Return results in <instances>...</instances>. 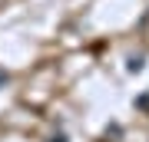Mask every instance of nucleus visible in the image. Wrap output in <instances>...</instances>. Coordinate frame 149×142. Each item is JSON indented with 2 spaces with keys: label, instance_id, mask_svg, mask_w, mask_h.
Listing matches in <instances>:
<instances>
[{
  "label": "nucleus",
  "instance_id": "nucleus-4",
  "mask_svg": "<svg viewBox=\"0 0 149 142\" xmlns=\"http://www.w3.org/2000/svg\"><path fill=\"white\" fill-rule=\"evenodd\" d=\"M50 142H66V136H53V139H50Z\"/></svg>",
  "mask_w": 149,
  "mask_h": 142
},
{
  "label": "nucleus",
  "instance_id": "nucleus-1",
  "mask_svg": "<svg viewBox=\"0 0 149 142\" xmlns=\"http://www.w3.org/2000/svg\"><path fill=\"white\" fill-rule=\"evenodd\" d=\"M143 66H146V56H129L126 60V69H129V73H143Z\"/></svg>",
  "mask_w": 149,
  "mask_h": 142
},
{
  "label": "nucleus",
  "instance_id": "nucleus-3",
  "mask_svg": "<svg viewBox=\"0 0 149 142\" xmlns=\"http://www.w3.org/2000/svg\"><path fill=\"white\" fill-rule=\"evenodd\" d=\"M7 79H10V76H7V73H3V69H0V86H3V83H7Z\"/></svg>",
  "mask_w": 149,
  "mask_h": 142
},
{
  "label": "nucleus",
  "instance_id": "nucleus-2",
  "mask_svg": "<svg viewBox=\"0 0 149 142\" xmlns=\"http://www.w3.org/2000/svg\"><path fill=\"white\" fill-rule=\"evenodd\" d=\"M136 109H139V112H149V93H143V96L136 99Z\"/></svg>",
  "mask_w": 149,
  "mask_h": 142
}]
</instances>
